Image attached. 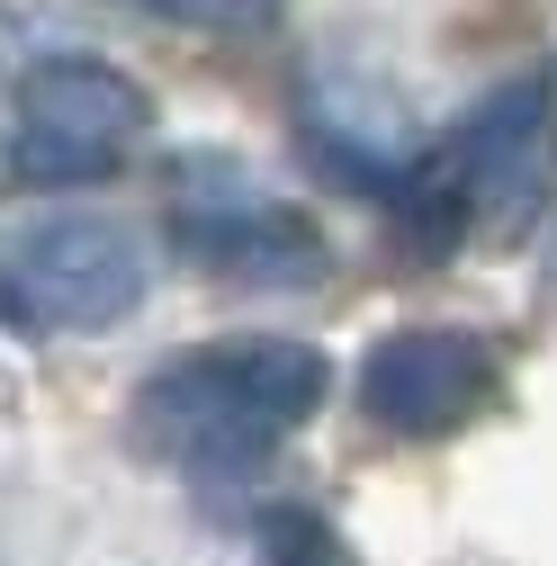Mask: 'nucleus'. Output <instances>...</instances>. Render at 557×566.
I'll return each instance as SVG.
<instances>
[{
    "mask_svg": "<svg viewBox=\"0 0 557 566\" xmlns=\"http://www.w3.org/2000/svg\"><path fill=\"white\" fill-rule=\"evenodd\" d=\"M333 396V360L315 342H207V350H171V360L135 387V441L154 459H171L180 476L234 485L261 476L270 450L306 432Z\"/></svg>",
    "mask_w": 557,
    "mask_h": 566,
    "instance_id": "f257e3e1",
    "label": "nucleus"
},
{
    "mask_svg": "<svg viewBox=\"0 0 557 566\" xmlns=\"http://www.w3.org/2000/svg\"><path fill=\"white\" fill-rule=\"evenodd\" d=\"M154 252L126 217L99 207H54L0 234V333L63 342V333H108L145 306Z\"/></svg>",
    "mask_w": 557,
    "mask_h": 566,
    "instance_id": "f03ea898",
    "label": "nucleus"
},
{
    "mask_svg": "<svg viewBox=\"0 0 557 566\" xmlns=\"http://www.w3.org/2000/svg\"><path fill=\"white\" fill-rule=\"evenodd\" d=\"M154 99L135 73L99 54H45L19 73V126H10V171L28 189H91L126 163V145L145 135Z\"/></svg>",
    "mask_w": 557,
    "mask_h": 566,
    "instance_id": "7ed1b4c3",
    "label": "nucleus"
},
{
    "mask_svg": "<svg viewBox=\"0 0 557 566\" xmlns=\"http://www.w3.org/2000/svg\"><path fill=\"white\" fill-rule=\"evenodd\" d=\"M504 369L467 324H404L360 360V413L396 441H441L495 405Z\"/></svg>",
    "mask_w": 557,
    "mask_h": 566,
    "instance_id": "20e7f679",
    "label": "nucleus"
},
{
    "mask_svg": "<svg viewBox=\"0 0 557 566\" xmlns=\"http://www.w3.org/2000/svg\"><path fill=\"white\" fill-rule=\"evenodd\" d=\"M171 252L234 289H315L333 270V243L315 234L306 207L252 198V189H198L171 207Z\"/></svg>",
    "mask_w": 557,
    "mask_h": 566,
    "instance_id": "39448f33",
    "label": "nucleus"
},
{
    "mask_svg": "<svg viewBox=\"0 0 557 566\" xmlns=\"http://www.w3.org/2000/svg\"><path fill=\"white\" fill-rule=\"evenodd\" d=\"M261 566H351V548H341V531L306 504H270L261 513Z\"/></svg>",
    "mask_w": 557,
    "mask_h": 566,
    "instance_id": "423d86ee",
    "label": "nucleus"
},
{
    "mask_svg": "<svg viewBox=\"0 0 557 566\" xmlns=\"http://www.w3.org/2000/svg\"><path fill=\"white\" fill-rule=\"evenodd\" d=\"M135 10H162V19H189V28H217L234 0H135Z\"/></svg>",
    "mask_w": 557,
    "mask_h": 566,
    "instance_id": "0eeeda50",
    "label": "nucleus"
},
{
    "mask_svg": "<svg viewBox=\"0 0 557 566\" xmlns=\"http://www.w3.org/2000/svg\"><path fill=\"white\" fill-rule=\"evenodd\" d=\"M539 279H548V306H557V234H548V270Z\"/></svg>",
    "mask_w": 557,
    "mask_h": 566,
    "instance_id": "6e6552de",
    "label": "nucleus"
}]
</instances>
